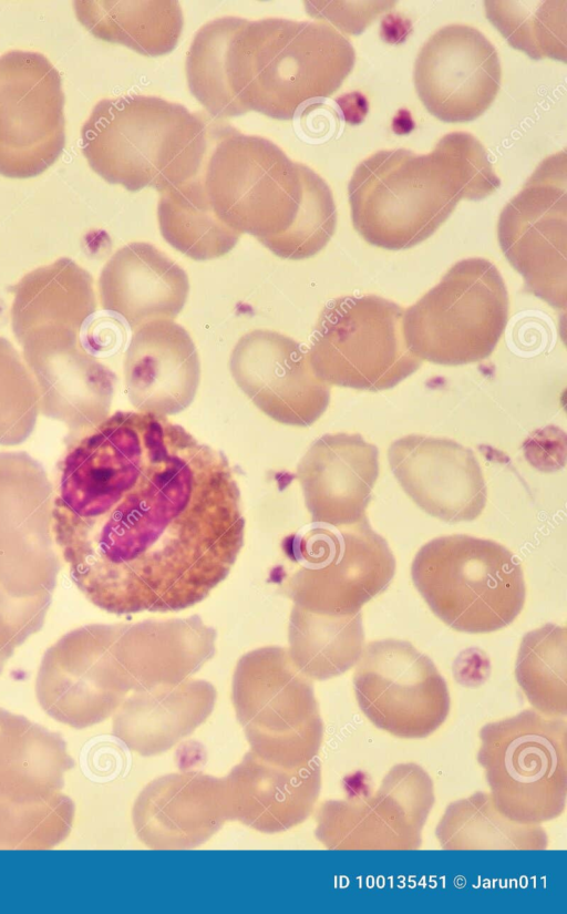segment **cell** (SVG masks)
Here are the masks:
<instances>
[{"mask_svg": "<svg viewBox=\"0 0 567 914\" xmlns=\"http://www.w3.org/2000/svg\"><path fill=\"white\" fill-rule=\"evenodd\" d=\"M302 201L293 224L281 235L259 240L285 259H306L330 240L337 224V209L328 184L311 168L299 163Z\"/></svg>", "mask_w": 567, "mask_h": 914, "instance_id": "cell-34", "label": "cell"}, {"mask_svg": "<svg viewBox=\"0 0 567 914\" xmlns=\"http://www.w3.org/2000/svg\"><path fill=\"white\" fill-rule=\"evenodd\" d=\"M246 19L221 17L205 23L195 34L186 58L192 94L213 115H241L229 91L226 54L235 31Z\"/></svg>", "mask_w": 567, "mask_h": 914, "instance_id": "cell-33", "label": "cell"}, {"mask_svg": "<svg viewBox=\"0 0 567 914\" xmlns=\"http://www.w3.org/2000/svg\"><path fill=\"white\" fill-rule=\"evenodd\" d=\"M102 308L122 317L131 329L174 320L184 308L189 281L185 270L148 243L117 249L99 280Z\"/></svg>", "mask_w": 567, "mask_h": 914, "instance_id": "cell-23", "label": "cell"}, {"mask_svg": "<svg viewBox=\"0 0 567 914\" xmlns=\"http://www.w3.org/2000/svg\"><path fill=\"white\" fill-rule=\"evenodd\" d=\"M388 458L404 492L425 513L458 523L483 512L486 484L468 448L445 438L410 434L390 445Z\"/></svg>", "mask_w": 567, "mask_h": 914, "instance_id": "cell-19", "label": "cell"}, {"mask_svg": "<svg viewBox=\"0 0 567 914\" xmlns=\"http://www.w3.org/2000/svg\"><path fill=\"white\" fill-rule=\"evenodd\" d=\"M124 355L125 390L141 412L172 415L194 400L200 379L197 349L173 320H156L133 330Z\"/></svg>", "mask_w": 567, "mask_h": 914, "instance_id": "cell-22", "label": "cell"}, {"mask_svg": "<svg viewBox=\"0 0 567 914\" xmlns=\"http://www.w3.org/2000/svg\"><path fill=\"white\" fill-rule=\"evenodd\" d=\"M82 153L111 184L159 193L197 176L207 148L204 122L151 95L103 99L81 130Z\"/></svg>", "mask_w": 567, "mask_h": 914, "instance_id": "cell-4", "label": "cell"}, {"mask_svg": "<svg viewBox=\"0 0 567 914\" xmlns=\"http://www.w3.org/2000/svg\"><path fill=\"white\" fill-rule=\"evenodd\" d=\"M386 2L307 1V11L315 18L324 19L348 33H360L380 12L391 6Z\"/></svg>", "mask_w": 567, "mask_h": 914, "instance_id": "cell-36", "label": "cell"}, {"mask_svg": "<svg viewBox=\"0 0 567 914\" xmlns=\"http://www.w3.org/2000/svg\"><path fill=\"white\" fill-rule=\"evenodd\" d=\"M39 410L40 394L32 373L13 345L0 337V444L25 441Z\"/></svg>", "mask_w": 567, "mask_h": 914, "instance_id": "cell-35", "label": "cell"}, {"mask_svg": "<svg viewBox=\"0 0 567 914\" xmlns=\"http://www.w3.org/2000/svg\"><path fill=\"white\" fill-rule=\"evenodd\" d=\"M411 575L432 612L458 631L504 628L524 607L520 563L491 540L465 534L433 538L416 553Z\"/></svg>", "mask_w": 567, "mask_h": 914, "instance_id": "cell-6", "label": "cell"}, {"mask_svg": "<svg viewBox=\"0 0 567 914\" xmlns=\"http://www.w3.org/2000/svg\"><path fill=\"white\" fill-rule=\"evenodd\" d=\"M497 235L525 288L556 309L567 302L566 157L546 158L503 208Z\"/></svg>", "mask_w": 567, "mask_h": 914, "instance_id": "cell-13", "label": "cell"}, {"mask_svg": "<svg viewBox=\"0 0 567 914\" xmlns=\"http://www.w3.org/2000/svg\"><path fill=\"white\" fill-rule=\"evenodd\" d=\"M229 368L252 403L279 423L311 425L329 404V384L313 373L308 350L277 331L245 333L231 351Z\"/></svg>", "mask_w": 567, "mask_h": 914, "instance_id": "cell-17", "label": "cell"}, {"mask_svg": "<svg viewBox=\"0 0 567 914\" xmlns=\"http://www.w3.org/2000/svg\"><path fill=\"white\" fill-rule=\"evenodd\" d=\"M499 184L484 146L468 133L444 135L426 155L379 151L350 179L352 223L371 245L406 249L434 234L461 198L482 199Z\"/></svg>", "mask_w": 567, "mask_h": 914, "instance_id": "cell-2", "label": "cell"}, {"mask_svg": "<svg viewBox=\"0 0 567 914\" xmlns=\"http://www.w3.org/2000/svg\"><path fill=\"white\" fill-rule=\"evenodd\" d=\"M21 346L45 417L80 434L107 418L116 377L82 347L78 335H40Z\"/></svg>", "mask_w": 567, "mask_h": 914, "instance_id": "cell-20", "label": "cell"}, {"mask_svg": "<svg viewBox=\"0 0 567 914\" xmlns=\"http://www.w3.org/2000/svg\"><path fill=\"white\" fill-rule=\"evenodd\" d=\"M497 51L477 29L441 28L424 43L414 65V84L426 110L445 122L482 115L501 85Z\"/></svg>", "mask_w": 567, "mask_h": 914, "instance_id": "cell-18", "label": "cell"}, {"mask_svg": "<svg viewBox=\"0 0 567 914\" xmlns=\"http://www.w3.org/2000/svg\"><path fill=\"white\" fill-rule=\"evenodd\" d=\"M434 801L429 773L416 763H399L373 795L326 802L318 814L317 836L328 849H420Z\"/></svg>", "mask_w": 567, "mask_h": 914, "instance_id": "cell-16", "label": "cell"}, {"mask_svg": "<svg viewBox=\"0 0 567 914\" xmlns=\"http://www.w3.org/2000/svg\"><path fill=\"white\" fill-rule=\"evenodd\" d=\"M13 294L11 324L20 345L40 335H79L96 309L91 274L69 258L30 271Z\"/></svg>", "mask_w": 567, "mask_h": 914, "instance_id": "cell-24", "label": "cell"}, {"mask_svg": "<svg viewBox=\"0 0 567 914\" xmlns=\"http://www.w3.org/2000/svg\"><path fill=\"white\" fill-rule=\"evenodd\" d=\"M64 94L41 53L0 55V174L29 178L48 170L65 145Z\"/></svg>", "mask_w": 567, "mask_h": 914, "instance_id": "cell-15", "label": "cell"}, {"mask_svg": "<svg viewBox=\"0 0 567 914\" xmlns=\"http://www.w3.org/2000/svg\"><path fill=\"white\" fill-rule=\"evenodd\" d=\"M79 21L97 39L123 44L143 55L171 52L183 29L177 1L78 0Z\"/></svg>", "mask_w": 567, "mask_h": 914, "instance_id": "cell-25", "label": "cell"}, {"mask_svg": "<svg viewBox=\"0 0 567 914\" xmlns=\"http://www.w3.org/2000/svg\"><path fill=\"white\" fill-rule=\"evenodd\" d=\"M477 761L489 795L506 818L542 824L560 817L567 801V721L534 708L485 723Z\"/></svg>", "mask_w": 567, "mask_h": 914, "instance_id": "cell-8", "label": "cell"}, {"mask_svg": "<svg viewBox=\"0 0 567 914\" xmlns=\"http://www.w3.org/2000/svg\"><path fill=\"white\" fill-rule=\"evenodd\" d=\"M355 665V699L377 728L403 739H422L445 722L451 709L447 685L434 663L411 643L371 641Z\"/></svg>", "mask_w": 567, "mask_h": 914, "instance_id": "cell-14", "label": "cell"}, {"mask_svg": "<svg viewBox=\"0 0 567 914\" xmlns=\"http://www.w3.org/2000/svg\"><path fill=\"white\" fill-rule=\"evenodd\" d=\"M354 61L350 41L326 22L245 20L228 45L226 76L241 114L291 120L333 94Z\"/></svg>", "mask_w": 567, "mask_h": 914, "instance_id": "cell-3", "label": "cell"}, {"mask_svg": "<svg viewBox=\"0 0 567 914\" xmlns=\"http://www.w3.org/2000/svg\"><path fill=\"white\" fill-rule=\"evenodd\" d=\"M217 217L258 240L285 233L302 201L299 163L271 141L234 133L215 146L203 176Z\"/></svg>", "mask_w": 567, "mask_h": 914, "instance_id": "cell-12", "label": "cell"}, {"mask_svg": "<svg viewBox=\"0 0 567 914\" xmlns=\"http://www.w3.org/2000/svg\"><path fill=\"white\" fill-rule=\"evenodd\" d=\"M60 562L52 537V486L25 452H0V653L41 629Z\"/></svg>", "mask_w": 567, "mask_h": 914, "instance_id": "cell-5", "label": "cell"}, {"mask_svg": "<svg viewBox=\"0 0 567 914\" xmlns=\"http://www.w3.org/2000/svg\"><path fill=\"white\" fill-rule=\"evenodd\" d=\"M73 815V802L61 791L0 790V849H50L68 836Z\"/></svg>", "mask_w": 567, "mask_h": 914, "instance_id": "cell-31", "label": "cell"}, {"mask_svg": "<svg viewBox=\"0 0 567 914\" xmlns=\"http://www.w3.org/2000/svg\"><path fill=\"white\" fill-rule=\"evenodd\" d=\"M157 218L164 239L195 260L224 256L240 237L217 217L198 175L161 192Z\"/></svg>", "mask_w": 567, "mask_h": 914, "instance_id": "cell-28", "label": "cell"}, {"mask_svg": "<svg viewBox=\"0 0 567 914\" xmlns=\"http://www.w3.org/2000/svg\"><path fill=\"white\" fill-rule=\"evenodd\" d=\"M52 533L76 587L117 615L205 599L244 545L225 455L152 412L117 411L61 463Z\"/></svg>", "mask_w": 567, "mask_h": 914, "instance_id": "cell-1", "label": "cell"}, {"mask_svg": "<svg viewBox=\"0 0 567 914\" xmlns=\"http://www.w3.org/2000/svg\"><path fill=\"white\" fill-rule=\"evenodd\" d=\"M566 628L546 624L522 639L516 680L532 707L551 717L567 716Z\"/></svg>", "mask_w": 567, "mask_h": 914, "instance_id": "cell-30", "label": "cell"}, {"mask_svg": "<svg viewBox=\"0 0 567 914\" xmlns=\"http://www.w3.org/2000/svg\"><path fill=\"white\" fill-rule=\"evenodd\" d=\"M379 475V451L360 434H324L297 466L311 522L333 526L365 516Z\"/></svg>", "mask_w": 567, "mask_h": 914, "instance_id": "cell-21", "label": "cell"}, {"mask_svg": "<svg viewBox=\"0 0 567 914\" xmlns=\"http://www.w3.org/2000/svg\"><path fill=\"white\" fill-rule=\"evenodd\" d=\"M507 318L508 295L501 273L487 259L467 258L404 310L403 335L421 360L462 366L494 351Z\"/></svg>", "mask_w": 567, "mask_h": 914, "instance_id": "cell-10", "label": "cell"}, {"mask_svg": "<svg viewBox=\"0 0 567 914\" xmlns=\"http://www.w3.org/2000/svg\"><path fill=\"white\" fill-rule=\"evenodd\" d=\"M404 309L375 296H344L322 309L308 350L316 377L358 390L390 389L416 371L422 360L406 346Z\"/></svg>", "mask_w": 567, "mask_h": 914, "instance_id": "cell-11", "label": "cell"}, {"mask_svg": "<svg viewBox=\"0 0 567 914\" xmlns=\"http://www.w3.org/2000/svg\"><path fill=\"white\" fill-rule=\"evenodd\" d=\"M73 766L60 735L0 708V790L60 791Z\"/></svg>", "mask_w": 567, "mask_h": 914, "instance_id": "cell-26", "label": "cell"}, {"mask_svg": "<svg viewBox=\"0 0 567 914\" xmlns=\"http://www.w3.org/2000/svg\"><path fill=\"white\" fill-rule=\"evenodd\" d=\"M141 685L136 623L76 628L44 654L38 700L55 720L85 728L109 717Z\"/></svg>", "mask_w": 567, "mask_h": 914, "instance_id": "cell-9", "label": "cell"}, {"mask_svg": "<svg viewBox=\"0 0 567 914\" xmlns=\"http://www.w3.org/2000/svg\"><path fill=\"white\" fill-rule=\"evenodd\" d=\"M289 655L309 679L337 677L359 660L364 643L361 612L326 615L292 607L289 626Z\"/></svg>", "mask_w": 567, "mask_h": 914, "instance_id": "cell-27", "label": "cell"}, {"mask_svg": "<svg viewBox=\"0 0 567 914\" xmlns=\"http://www.w3.org/2000/svg\"><path fill=\"white\" fill-rule=\"evenodd\" d=\"M486 17L515 49L539 60L566 61V9L563 1H485Z\"/></svg>", "mask_w": 567, "mask_h": 914, "instance_id": "cell-32", "label": "cell"}, {"mask_svg": "<svg viewBox=\"0 0 567 914\" xmlns=\"http://www.w3.org/2000/svg\"><path fill=\"white\" fill-rule=\"evenodd\" d=\"M435 836L444 850H545L549 843L540 824L506 818L486 792L450 803L436 825Z\"/></svg>", "mask_w": 567, "mask_h": 914, "instance_id": "cell-29", "label": "cell"}, {"mask_svg": "<svg viewBox=\"0 0 567 914\" xmlns=\"http://www.w3.org/2000/svg\"><path fill=\"white\" fill-rule=\"evenodd\" d=\"M289 567L276 566L279 584L295 606L318 614L351 615L390 584L395 558L388 542L363 516L333 526L310 522L281 543Z\"/></svg>", "mask_w": 567, "mask_h": 914, "instance_id": "cell-7", "label": "cell"}]
</instances>
